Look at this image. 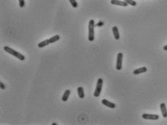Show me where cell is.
<instances>
[{
    "label": "cell",
    "instance_id": "obj_6",
    "mask_svg": "<svg viewBox=\"0 0 167 125\" xmlns=\"http://www.w3.org/2000/svg\"><path fill=\"white\" fill-rule=\"evenodd\" d=\"M111 4L113 5H118L121 7L128 6V4L123 0H111Z\"/></svg>",
    "mask_w": 167,
    "mask_h": 125
},
{
    "label": "cell",
    "instance_id": "obj_9",
    "mask_svg": "<svg viewBox=\"0 0 167 125\" xmlns=\"http://www.w3.org/2000/svg\"><path fill=\"white\" fill-rule=\"evenodd\" d=\"M112 32L113 34H114V39L116 40H119L120 39V35H119V30H118V28L116 26H114L112 28Z\"/></svg>",
    "mask_w": 167,
    "mask_h": 125
},
{
    "label": "cell",
    "instance_id": "obj_19",
    "mask_svg": "<svg viewBox=\"0 0 167 125\" xmlns=\"http://www.w3.org/2000/svg\"><path fill=\"white\" fill-rule=\"evenodd\" d=\"M0 88H1V89H5V85H4V84L2 83V82H0Z\"/></svg>",
    "mask_w": 167,
    "mask_h": 125
},
{
    "label": "cell",
    "instance_id": "obj_3",
    "mask_svg": "<svg viewBox=\"0 0 167 125\" xmlns=\"http://www.w3.org/2000/svg\"><path fill=\"white\" fill-rule=\"evenodd\" d=\"M103 80L102 78H98V81H97L96 84V90L94 91L93 93V96L95 97H99L100 94L101 93V90H102V88H103Z\"/></svg>",
    "mask_w": 167,
    "mask_h": 125
},
{
    "label": "cell",
    "instance_id": "obj_16",
    "mask_svg": "<svg viewBox=\"0 0 167 125\" xmlns=\"http://www.w3.org/2000/svg\"><path fill=\"white\" fill-rule=\"evenodd\" d=\"M69 1H70V2L72 7H73L74 8H76V7H78V4H77V2H76V0H69Z\"/></svg>",
    "mask_w": 167,
    "mask_h": 125
},
{
    "label": "cell",
    "instance_id": "obj_13",
    "mask_svg": "<svg viewBox=\"0 0 167 125\" xmlns=\"http://www.w3.org/2000/svg\"><path fill=\"white\" fill-rule=\"evenodd\" d=\"M77 93H78V96L80 98H84L85 93H84L83 88H82V87L77 88Z\"/></svg>",
    "mask_w": 167,
    "mask_h": 125
},
{
    "label": "cell",
    "instance_id": "obj_15",
    "mask_svg": "<svg viewBox=\"0 0 167 125\" xmlns=\"http://www.w3.org/2000/svg\"><path fill=\"white\" fill-rule=\"evenodd\" d=\"M123 1H125V2L129 4V5H131V6H136L137 5V2L134 1V0H123Z\"/></svg>",
    "mask_w": 167,
    "mask_h": 125
},
{
    "label": "cell",
    "instance_id": "obj_12",
    "mask_svg": "<svg viewBox=\"0 0 167 125\" xmlns=\"http://www.w3.org/2000/svg\"><path fill=\"white\" fill-rule=\"evenodd\" d=\"M49 43H50L49 39H46V40H44L43 41L40 42L39 43V45H38V47L39 48H43V47H45L46 46H48Z\"/></svg>",
    "mask_w": 167,
    "mask_h": 125
},
{
    "label": "cell",
    "instance_id": "obj_10",
    "mask_svg": "<svg viewBox=\"0 0 167 125\" xmlns=\"http://www.w3.org/2000/svg\"><path fill=\"white\" fill-rule=\"evenodd\" d=\"M147 72V67H143L138 68L137 70L133 71V74H142V73H144V72Z\"/></svg>",
    "mask_w": 167,
    "mask_h": 125
},
{
    "label": "cell",
    "instance_id": "obj_20",
    "mask_svg": "<svg viewBox=\"0 0 167 125\" xmlns=\"http://www.w3.org/2000/svg\"><path fill=\"white\" fill-rule=\"evenodd\" d=\"M164 51H167V45H166V46H164Z\"/></svg>",
    "mask_w": 167,
    "mask_h": 125
},
{
    "label": "cell",
    "instance_id": "obj_11",
    "mask_svg": "<svg viewBox=\"0 0 167 125\" xmlns=\"http://www.w3.org/2000/svg\"><path fill=\"white\" fill-rule=\"evenodd\" d=\"M70 93H71L70 90H65L64 94H63V96H62V97H61V100H62L64 102H66V101L68 100V98H69V96H70Z\"/></svg>",
    "mask_w": 167,
    "mask_h": 125
},
{
    "label": "cell",
    "instance_id": "obj_8",
    "mask_svg": "<svg viewBox=\"0 0 167 125\" xmlns=\"http://www.w3.org/2000/svg\"><path fill=\"white\" fill-rule=\"evenodd\" d=\"M160 108H161L162 116H164V118H166L167 117V109H166V104H165L164 103H161V105H160Z\"/></svg>",
    "mask_w": 167,
    "mask_h": 125
},
{
    "label": "cell",
    "instance_id": "obj_21",
    "mask_svg": "<svg viewBox=\"0 0 167 125\" xmlns=\"http://www.w3.org/2000/svg\"><path fill=\"white\" fill-rule=\"evenodd\" d=\"M52 125H57V124H56V123H53V124H52Z\"/></svg>",
    "mask_w": 167,
    "mask_h": 125
},
{
    "label": "cell",
    "instance_id": "obj_2",
    "mask_svg": "<svg viewBox=\"0 0 167 125\" xmlns=\"http://www.w3.org/2000/svg\"><path fill=\"white\" fill-rule=\"evenodd\" d=\"M95 22L93 20H90L88 24V40L89 41H94V28H95Z\"/></svg>",
    "mask_w": 167,
    "mask_h": 125
},
{
    "label": "cell",
    "instance_id": "obj_4",
    "mask_svg": "<svg viewBox=\"0 0 167 125\" xmlns=\"http://www.w3.org/2000/svg\"><path fill=\"white\" fill-rule=\"evenodd\" d=\"M122 61H123V54L122 53H119L117 54L116 58V69L117 70H121L122 68Z\"/></svg>",
    "mask_w": 167,
    "mask_h": 125
},
{
    "label": "cell",
    "instance_id": "obj_1",
    "mask_svg": "<svg viewBox=\"0 0 167 125\" xmlns=\"http://www.w3.org/2000/svg\"><path fill=\"white\" fill-rule=\"evenodd\" d=\"M4 50L6 51V52H7L8 54L13 55V56H14L15 57H16L17 59H20V61H24V60H25V59H26V57H25V56H24V55H23L22 54H20V53H19V52H17V51H15V50H14V49H13L12 48H10V47H8V46H4Z\"/></svg>",
    "mask_w": 167,
    "mask_h": 125
},
{
    "label": "cell",
    "instance_id": "obj_18",
    "mask_svg": "<svg viewBox=\"0 0 167 125\" xmlns=\"http://www.w3.org/2000/svg\"><path fill=\"white\" fill-rule=\"evenodd\" d=\"M104 25V23L103 22H101V21H100L98 23L96 24V26H98V27H101V26H103Z\"/></svg>",
    "mask_w": 167,
    "mask_h": 125
},
{
    "label": "cell",
    "instance_id": "obj_14",
    "mask_svg": "<svg viewBox=\"0 0 167 125\" xmlns=\"http://www.w3.org/2000/svg\"><path fill=\"white\" fill-rule=\"evenodd\" d=\"M60 39V36L59 35H55L54 36H52V38H50L49 41H50V43H53L54 42L58 41Z\"/></svg>",
    "mask_w": 167,
    "mask_h": 125
},
{
    "label": "cell",
    "instance_id": "obj_7",
    "mask_svg": "<svg viewBox=\"0 0 167 125\" xmlns=\"http://www.w3.org/2000/svg\"><path fill=\"white\" fill-rule=\"evenodd\" d=\"M101 103L104 105V106H107V107H109L110 109H114L116 107V105L114 103L111 102L109 101H108V100L106 99H103L101 101Z\"/></svg>",
    "mask_w": 167,
    "mask_h": 125
},
{
    "label": "cell",
    "instance_id": "obj_17",
    "mask_svg": "<svg viewBox=\"0 0 167 125\" xmlns=\"http://www.w3.org/2000/svg\"><path fill=\"white\" fill-rule=\"evenodd\" d=\"M18 1H19L20 7L21 8L24 7H25V4H26V3H25V0H18Z\"/></svg>",
    "mask_w": 167,
    "mask_h": 125
},
{
    "label": "cell",
    "instance_id": "obj_5",
    "mask_svg": "<svg viewBox=\"0 0 167 125\" xmlns=\"http://www.w3.org/2000/svg\"><path fill=\"white\" fill-rule=\"evenodd\" d=\"M143 119H148V120H158L159 119V116L157 114H143L142 115Z\"/></svg>",
    "mask_w": 167,
    "mask_h": 125
}]
</instances>
